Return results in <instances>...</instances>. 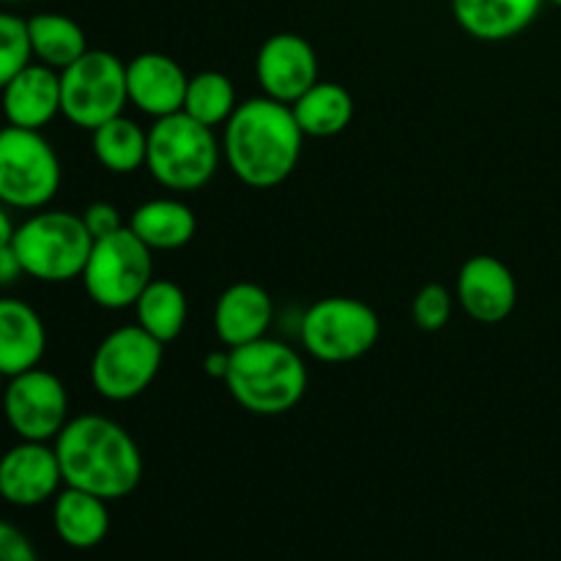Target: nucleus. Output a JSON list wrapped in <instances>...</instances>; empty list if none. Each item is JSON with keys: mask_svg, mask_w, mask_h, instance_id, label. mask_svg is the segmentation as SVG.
<instances>
[{"mask_svg": "<svg viewBox=\"0 0 561 561\" xmlns=\"http://www.w3.org/2000/svg\"><path fill=\"white\" fill-rule=\"evenodd\" d=\"M82 288L102 310H129L153 279V250H148L131 228L93 241L82 268Z\"/></svg>", "mask_w": 561, "mask_h": 561, "instance_id": "6e6552de", "label": "nucleus"}, {"mask_svg": "<svg viewBox=\"0 0 561 561\" xmlns=\"http://www.w3.org/2000/svg\"><path fill=\"white\" fill-rule=\"evenodd\" d=\"M228 365H230V351H222V354H208L206 356V373L211 378H219V381H225V376H228Z\"/></svg>", "mask_w": 561, "mask_h": 561, "instance_id": "2f4dec72", "label": "nucleus"}, {"mask_svg": "<svg viewBox=\"0 0 561 561\" xmlns=\"http://www.w3.org/2000/svg\"><path fill=\"white\" fill-rule=\"evenodd\" d=\"M5 381H9V378H5V373L0 370V394H3V389H5Z\"/></svg>", "mask_w": 561, "mask_h": 561, "instance_id": "72a5a7b5", "label": "nucleus"}, {"mask_svg": "<svg viewBox=\"0 0 561 561\" xmlns=\"http://www.w3.org/2000/svg\"><path fill=\"white\" fill-rule=\"evenodd\" d=\"M274 321V301L257 283H233L214 305V334L228 348L266 337Z\"/></svg>", "mask_w": 561, "mask_h": 561, "instance_id": "f3484780", "label": "nucleus"}, {"mask_svg": "<svg viewBox=\"0 0 561 561\" xmlns=\"http://www.w3.org/2000/svg\"><path fill=\"white\" fill-rule=\"evenodd\" d=\"M255 77L263 96L294 104L318 82L316 49L299 33H274L257 49Z\"/></svg>", "mask_w": 561, "mask_h": 561, "instance_id": "f8f14e48", "label": "nucleus"}, {"mask_svg": "<svg viewBox=\"0 0 561 561\" xmlns=\"http://www.w3.org/2000/svg\"><path fill=\"white\" fill-rule=\"evenodd\" d=\"M542 3L546 0H453V16L471 38L496 44L524 33Z\"/></svg>", "mask_w": 561, "mask_h": 561, "instance_id": "6ab92c4d", "label": "nucleus"}, {"mask_svg": "<svg viewBox=\"0 0 561 561\" xmlns=\"http://www.w3.org/2000/svg\"><path fill=\"white\" fill-rule=\"evenodd\" d=\"M64 488L58 455L47 442H22L0 455V499L11 507H38Z\"/></svg>", "mask_w": 561, "mask_h": 561, "instance_id": "ddd939ff", "label": "nucleus"}, {"mask_svg": "<svg viewBox=\"0 0 561 561\" xmlns=\"http://www.w3.org/2000/svg\"><path fill=\"white\" fill-rule=\"evenodd\" d=\"M64 485L80 488L104 502H118L137 491L142 455L124 425L102 414H82L66 422L53 442Z\"/></svg>", "mask_w": 561, "mask_h": 561, "instance_id": "f03ea898", "label": "nucleus"}, {"mask_svg": "<svg viewBox=\"0 0 561 561\" xmlns=\"http://www.w3.org/2000/svg\"><path fill=\"white\" fill-rule=\"evenodd\" d=\"M236 107H239V96H236V85L228 75H222V71H201V75L190 77L181 113L217 129V126L228 124Z\"/></svg>", "mask_w": 561, "mask_h": 561, "instance_id": "a878e982", "label": "nucleus"}, {"mask_svg": "<svg viewBox=\"0 0 561 561\" xmlns=\"http://www.w3.org/2000/svg\"><path fill=\"white\" fill-rule=\"evenodd\" d=\"M33 64L31 36H27V20L0 11V91Z\"/></svg>", "mask_w": 561, "mask_h": 561, "instance_id": "bb28decb", "label": "nucleus"}, {"mask_svg": "<svg viewBox=\"0 0 561 561\" xmlns=\"http://www.w3.org/2000/svg\"><path fill=\"white\" fill-rule=\"evenodd\" d=\"M222 129V159L241 184L272 190L299 168L305 131L296 124L290 104L268 96L247 99Z\"/></svg>", "mask_w": 561, "mask_h": 561, "instance_id": "f257e3e1", "label": "nucleus"}, {"mask_svg": "<svg viewBox=\"0 0 561 561\" xmlns=\"http://www.w3.org/2000/svg\"><path fill=\"white\" fill-rule=\"evenodd\" d=\"M20 277H25V268H22L14 247H0V288H9V285H14Z\"/></svg>", "mask_w": 561, "mask_h": 561, "instance_id": "7c9ffc66", "label": "nucleus"}, {"mask_svg": "<svg viewBox=\"0 0 561 561\" xmlns=\"http://www.w3.org/2000/svg\"><path fill=\"white\" fill-rule=\"evenodd\" d=\"M14 230H16V225L11 222L9 206H3V203H0V247L11 244V239H14Z\"/></svg>", "mask_w": 561, "mask_h": 561, "instance_id": "473e14b6", "label": "nucleus"}, {"mask_svg": "<svg viewBox=\"0 0 561 561\" xmlns=\"http://www.w3.org/2000/svg\"><path fill=\"white\" fill-rule=\"evenodd\" d=\"M228 351L225 387L241 409L255 416H283L301 403L310 376L299 351L272 337Z\"/></svg>", "mask_w": 561, "mask_h": 561, "instance_id": "7ed1b4c3", "label": "nucleus"}, {"mask_svg": "<svg viewBox=\"0 0 561 561\" xmlns=\"http://www.w3.org/2000/svg\"><path fill=\"white\" fill-rule=\"evenodd\" d=\"M47 354V327L27 301L0 296V370L5 378L42 365Z\"/></svg>", "mask_w": 561, "mask_h": 561, "instance_id": "a211bd4d", "label": "nucleus"}, {"mask_svg": "<svg viewBox=\"0 0 561 561\" xmlns=\"http://www.w3.org/2000/svg\"><path fill=\"white\" fill-rule=\"evenodd\" d=\"M222 142L211 126L186 113L157 118L148 129L146 168L170 192H197L217 175Z\"/></svg>", "mask_w": 561, "mask_h": 561, "instance_id": "20e7f679", "label": "nucleus"}, {"mask_svg": "<svg viewBox=\"0 0 561 561\" xmlns=\"http://www.w3.org/2000/svg\"><path fill=\"white\" fill-rule=\"evenodd\" d=\"M129 228L148 250L173 252L195 239L197 217L184 201L153 197L131 211Z\"/></svg>", "mask_w": 561, "mask_h": 561, "instance_id": "412c9836", "label": "nucleus"}, {"mask_svg": "<svg viewBox=\"0 0 561 561\" xmlns=\"http://www.w3.org/2000/svg\"><path fill=\"white\" fill-rule=\"evenodd\" d=\"M186 316H190L186 294L173 279H151L148 288L140 294V299L135 301L137 327L146 329L162 345L181 337L186 327Z\"/></svg>", "mask_w": 561, "mask_h": 561, "instance_id": "393cba45", "label": "nucleus"}, {"mask_svg": "<svg viewBox=\"0 0 561 561\" xmlns=\"http://www.w3.org/2000/svg\"><path fill=\"white\" fill-rule=\"evenodd\" d=\"M27 36H31L33 58L55 71H64L88 53V38L80 22L58 11L33 14L27 20Z\"/></svg>", "mask_w": 561, "mask_h": 561, "instance_id": "5701e85b", "label": "nucleus"}, {"mask_svg": "<svg viewBox=\"0 0 561 561\" xmlns=\"http://www.w3.org/2000/svg\"><path fill=\"white\" fill-rule=\"evenodd\" d=\"M190 77L164 53H140L126 64V93L148 118H168L184 110Z\"/></svg>", "mask_w": 561, "mask_h": 561, "instance_id": "2eb2a0df", "label": "nucleus"}, {"mask_svg": "<svg viewBox=\"0 0 561 561\" xmlns=\"http://www.w3.org/2000/svg\"><path fill=\"white\" fill-rule=\"evenodd\" d=\"M548 3H553V5H559V9H561V0H548Z\"/></svg>", "mask_w": 561, "mask_h": 561, "instance_id": "c9c22d12", "label": "nucleus"}, {"mask_svg": "<svg viewBox=\"0 0 561 561\" xmlns=\"http://www.w3.org/2000/svg\"><path fill=\"white\" fill-rule=\"evenodd\" d=\"M0 3H22V0H0Z\"/></svg>", "mask_w": 561, "mask_h": 561, "instance_id": "f704fd0d", "label": "nucleus"}, {"mask_svg": "<svg viewBox=\"0 0 561 561\" xmlns=\"http://www.w3.org/2000/svg\"><path fill=\"white\" fill-rule=\"evenodd\" d=\"M0 104L9 126L42 131L60 115V71L33 60L0 91Z\"/></svg>", "mask_w": 561, "mask_h": 561, "instance_id": "dca6fc26", "label": "nucleus"}, {"mask_svg": "<svg viewBox=\"0 0 561 561\" xmlns=\"http://www.w3.org/2000/svg\"><path fill=\"white\" fill-rule=\"evenodd\" d=\"M307 354L327 365L356 362L376 348L381 321L367 301L354 296H327L307 307L299 327Z\"/></svg>", "mask_w": 561, "mask_h": 561, "instance_id": "0eeeda50", "label": "nucleus"}, {"mask_svg": "<svg viewBox=\"0 0 561 561\" xmlns=\"http://www.w3.org/2000/svg\"><path fill=\"white\" fill-rule=\"evenodd\" d=\"M11 247L27 277L58 285L82 277L93 250V236L88 233L80 214L42 208L16 225Z\"/></svg>", "mask_w": 561, "mask_h": 561, "instance_id": "39448f33", "label": "nucleus"}, {"mask_svg": "<svg viewBox=\"0 0 561 561\" xmlns=\"http://www.w3.org/2000/svg\"><path fill=\"white\" fill-rule=\"evenodd\" d=\"M126 64L107 49H88L60 71V115L77 129L93 131L124 113Z\"/></svg>", "mask_w": 561, "mask_h": 561, "instance_id": "1a4fd4ad", "label": "nucleus"}, {"mask_svg": "<svg viewBox=\"0 0 561 561\" xmlns=\"http://www.w3.org/2000/svg\"><path fill=\"white\" fill-rule=\"evenodd\" d=\"M110 502L80 491V488H60L53 499V529L64 546L75 551H91L102 546L110 535Z\"/></svg>", "mask_w": 561, "mask_h": 561, "instance_id": "aec40b11", "label": "nucleus"}, {"mask_svg": "<svg viewBox=\"0 0 561 561\" xmlns=\"http://www.w3.org/2000/svg\"><path fill=\"white\" fill-rule=\"evenodd\" d=\"M290 110L305 137H334L343 135L354 121V96L340 82L318 80Z\"/></svg>", "mask_w": 561, "mask_h": 561, "instance_id": "4be33fe9", "label": "nucleus"}, {"mask_svg": "<svg viewBox=\"0 0 561 561\" xmlns=\"http://www.w3.org/2000/svg\"><path fill=\"white\" fill-rule=\"evenodd\" d=\"M0 561H38L36 548L22 529L0 520Z\"/></svg>", "mask_w": 561, "mask_h": 561, "instance_id": "c756f323", "label": "nucleus"}, {"mask_svg": "<svg viewBox=\"0 0 561 561\" xmlns=\"http://www.w3.org/2000/svg\"><path fill=\"white\" fill-rule=\"evenodd\" d=\"M64 168L53 142L36 129H0V203L20 211H42L55 201Z\"/></svg>", "mask_w": 561, "mask_h": 561, "instance_id": "423d86ee", "label": "nucleus"}, {"mask_svg": "<svg viewBox=\"0 0 561 561\" xmlns=\"http://www.w3.org/2000/svg\"><path fill=\"white\" fill-rule=\"evenodd\" d=\"M0 398L5 422L22 442H55L69 422L66 383L42 367L11 376Z\"/></svg>", "mask_w": 561, "mask_h": 561, "instance_id": "9b49d317", "label": "nucleus"}, {"mask_svg": "<svg viewBox=\"0 0 561 561\" xmlns=\"http://www.w3.org/2000/svg\"><path fill=\"white\" fill-rule=\"evenodd\" d=\"M455 299L442 283H431L420 288V294L411 301V316L422 332H442L453 321Z\"/></svg>", "mask_w": 561, "mask_h": 561, "instance_id": "cd10ccee", "label": "nucleus"}, {"mask_svg": "<svg viewBox=\"0 0 561 561\" xmlns=\"http://www.w3.org/2000/svg\"><path fill=\"white\" fill-rule=\"evenodd\" d=\"M164 345L142 327H118L96 345L91 356V383L99 398L129 403L151 389L162 370Z\"/></svg>", "mask_w": 561, "mask_h": 561, "instance_id": "9d476101", "label": "nucleus"}, {"mask_svg": "<svg viewBox=\"0 0 561 561\" xmlns=\"http://www.w3.org/2000/svg\"><path fill=\"white\" fill-rule=\"evenodd\" d=\"M91 146L96 162L110 173H137L140 168H146L148 129L121 113L91 131Z\"/></svg>", "mask_w": 561, "mask_h": 561, "instance_id": "b1692460", "label": "nucleus"}, {"mask_svg": "<svg viewBox=\"0 0 561 561\" xmlns=\"http://www.w3.org/2000/svg\"><path fill=\"white\" fill-rule=\"evenodd\" d=\"M80 217H82V222H85L88 233L93 236V241L104 239V236H113V233H118V230L126 228L124 219H121L118 208L107 201L91 203V206H88Z\"/></svg>", "mask_w": 561, "mask_h": 561, "instance_id": "c85d7f7f", "label": "nucleus"}, {"mask_svg": "<svg viewBox=\"0 0 561 561\" xmlns=\"http://www.w3.org/2000/svg\"><path fill=\"white\" fill-rule=\"evenodd\" d=\"M458 301L477 323H502L518 305V283L507 263L474 255L458 272Z\"/></svg>", "mask_w": 561, "mask_h": 561, "instance_id": "4468645a", "label": "nucleus"}]
</instances>
